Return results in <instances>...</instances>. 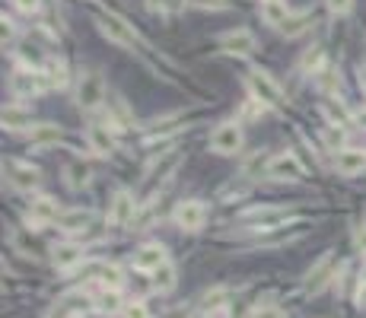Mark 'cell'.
Here are the masks:
<instances>
[{
    "label": "cell",
    "mask_w": 366,
    "mask_h": 318,
    "mask_svg": "<svg viewBox=\"0 0 366 318\" xmlns=\"http://www.w3.org/2000/svg\"><path fill=\"white\" fill-rule=\"evenodd\" d=\"M245 83H249V92H252V99H255L258 105H271V109H280V105H283V90H280V83H277L268 70L255 67Z\"/></svg>",
    "instance_id": "cell-1"
},
{
    "label": "cell",
    "mask_w": 366,
    "mask_h": 318,
    "mask_svg": "<svg viewBox=\"0 0 366 318\" xmlns=\"http://www.w3.org/2000/svg\"><path fill=\"white\" fill-rule=\"evenodd\" d=\"M105 102V83L99 74H80V83H76V105L83 111H96Z\"/></svg>",
    "instance_id": "cell-2"
},
{
    "label": "cell",
    "mask_w": 366,
    "mask_h": 318,
    "mask_svg": "<svg viewBox=\"0 0 366 318\" xmlns=\"http://www.w3.org/2000/svg\"><path fill=\"white\" fill-rule=\"evenodd\" d=\"M210 150L220 153V156H233V153H239L242 150L239 121H223V125H217L214 134H210Z\"/></svg>",
    "instance_id": "cell-3"
},
{
    "label": "cell",
    "mask_w": 366,
    "mask_h": 318,
    "mask_svg": "<svg viewBox=\"0 0 366 318\" xmlns=\"http://www.w3.org/2000/svg\"><path fill=\"white\" fill-rule=\"evenodd\" d=\"M264 175L274 181H299L303 179V163L293 153H277V156H271L268 166H264Z\"/></svg>",
    "instance_id": "cell-4"
},
{
    "label": "cell",
    "mask_w": 366,
    "mask_h": 318,
    "mask_svg": "<svg viewBox=\"0 0 366 318\" xmlns=\"http://www.w3.org/2000/svg\"><path fill=\"white\" fill-rule=\"evenodd\" d=\"M172 220H175V226L185 229V233H198V229L204 226V220H208V207H204V201H182L179 207H175Z\"/></svg>",
    "instance_id": "cell-5"
},
{
    "label": "cell",
    "mask_w": 366,
    "mask_h": 318,
    "mask_svg": "<svg viewBox=\"0 0 366 318\" xmlns=\"http://www.w3.org/2000/svg\"><path fill=\"white\" fill-rule=\"evenodd\" d=\"M96 26H99V32H102L109 42L121 45V48H134V29L125 26L118 16H99Z\"/></svg>",
    "instance_id": "cell-6"
},
{
    "label": "cell",
    "mask_w": 366,
    "mask_h": 318,
    "mask_svg": "<svg viewBox=\"0 0 366 318\" xmlns=\"http://www.w3.org/2000/svg\"><path fill=\"white\" fill-rule=\"evenodd\" d=\"M134 214H137V204H134V194L131 191H115V198H111L109 204V223L111 226H128V223L134 220Z\"/></svg>",
    "instance_id": "cell-7"
},
{
    "label": "cell",
    "mask_w": 366,
    "mask_h": 318,
    "mask_svg": "<svg viewBox=\"0 0 366 318\" xmlns=\"http://www.w3.org/2000/svg\"><path fill=\"white\" fill-rule=\"evenodd\" d=\"M13 96L16 99H32L35 92H42L45 86H48V80H45L42 70H20V74L13 76Z\"/></svg>",
    "instance_id": "cell-8"
},
{
    "label": "cell",
    "mask_w": 366,
    "mask_h": 318,
    "mask_svg": "<svg viewBox=\"0 0 366 318\" xmlns=\"http://www.w3.org/2000/svg\"><path fill=\"white\" fill-rule=\"evenodd\" d=\"M57 201L55 198H35L32 204H29V210H26V220H29V226H48V223H57Z\"/></svg>",
    "instance_id": "cell-9"
},
{
    "label": "cell",
    "mask_w": 366,
    "mask_h": 318,
    "mask_svg": "<svg viewBox=\"0 0 366 318\" xmlns=\"http://www.w3.org/2000/svg\"><path fill=\"white\" fill-rule=\"evenodd\" d=\"M7 175H10V185H13L16 191H35L39 181H42L39 169L29 166V163H7Z\"/></svg>",
    "instance_id": "cell-10"
},
{
    "label": "cell",
    "mask_w": 366,
    "mask_h": 318,
    "mask_svg": "<svg viewBox=\"0 0 366 318\" xmlns=\"http://www.w3.org/2000/svg\"><path fill=\"white\" fill-rule=\"evenodd\" d=\"M169 258H166V249L159 242H147V245H140L137 249V255H134V268L137 270H147V274H156L163 264H166Z\"/></svg>",
    "instance_id": "cell-11"
},
{
    "label": "cell",
    "mask_w": 366,
    "mask_h": 318,
    "mask_svg": "<svg viewBox=\"0 0 366 318\" xmlns=\"http://www.w3.org/2000/svg\"><path fill=\"white\" fill-rule=\"evenodd\" d=\"M220 48L226 55H252L255 51V35L249 29H229L226 35H220Z\"/></svg>",
    "instance_id": "cell-12"
},
{
    "label": "cell",
    "mask_w": 366,
    "mask_h": 318,
    "mask_svg": "<svg viewBox=\"0 0 366 318\" xmlns=\"http://www.w3.org/2000/svg\"><path fill=\"white\" fill-rule=\"evenodd\" d=\"M179 163H182V150L159 153V159H153L150 169H147V181H166L169 175L179 169Z\"/></svg>",
    "instance_id": "cell-13"
},
{
    "label": "cell",
    "mask_w": 366,
    "mask_h": 318,
    "mask_svg": "<svg viewBox=\"0 0 366 318\" xmlns=\"http://www.w3.org/2000/svg\"><path fill=\"white\" fill-rule=\"evenodd\" d=\"M86 144H90V150L96 153V156H111V153H115V127L93 125L90 131H86Z\"/></svg>",
    "instance_id": "cell-14"
},
{
    "label": "cell",
    "mask_w": 366,
    "mask_h": 318,
    "mask_svg": "<svg viewBox=\"0 0 366 318\" xmlns=\"http://www.w3.org/2000/svg\"><path fill=\"white\" fill-rule=\"evenodd\" d=\"M80 261H83V249L76 242H61L51 249V264H55L57 270H74Z\"/></svg>",
    "instance_id": "cell-15"
},
{
    "label": "cell",
    "mask_w": 366,
    "mask_h": 318,
    "mask_svg": "<svg viewBox=\"0 0 366 318\" xmlns=\"http://www.w3.org/2000/svg\"><path fill=\"white\" fill-rule=\"evenodd\" d=\"M245 226H255V229H277L280 223H287V214L277 207H262V210H252V214L242 216Z\"/></svg>",
    "instance_id": "cell-16"
},
{
    "label": "cell",
    "mask_w": 366,
    "mask_h": 318,
    "mask_svg": "<svg viewBox=\"0 0 366 318\" xmlns=\"http://www.w3.org/2000/svg\"><path fill=\"white\" fill-rule=\"evenodd\" d=\"M334 169L341 175H360L366 169V153L360 150H338L334 153Z\"/></svg>",
    "instance_id": "cell-17"
},
{
    "label": "cell",
    "mask_w": 366,
    "mask_h": 318,
    "mask_svg": "<svg viewBox=\"0 0 366 318\" xmlns=\"http://www.w3.org/2000/svg\"><path fill=\"white\" fill-rule=\"evenodd\" d=\"M90 179H93L90 163H83V159H70L67 169H64V181H67V188L80 191V188L90 185Z\"/></svg>",
    "instance_id": "cell-18"
},
{
    "label": "cell",
    "mask_w": 366,
    "mask_h": 318,
    "mask_svg": "<svg viewBox=\"0 0 366 318\" xmlns=\"http://www.w3.org/2000/svg\"><path fill=\"white\" fill-rule=\"evenodd\" d=\"M29 125H32V111H29L22 102H10L7 109H4V127L22 131V127H29Z\"/></svg>",
    "instance_id": "cell-19"
},
{
    "label": "cell",
    "mask_w": 366,
    "mask_h": 318,
    "mask_svg": "<svg viewBox=\"0 0 366 318\" xmlns=\"http://www.w3.org/2000/svg\"><path fill=\"white\" fill-rule=\"evenodd\" d=\"M312 20H316V16H312L309 10H303V13H290L287 16V22L280 26V35H287V39H299L303 32H309Z\"/></svg>",
    "instance_id": "cell-20"
},
{
    "label": "cell",
    "mask_w": 366,
    "mask_h": 318,
    "mask_svg": "<svg viewBox=\"0 0 366 318\" xmlns=\"http://www.w3.org/2000/svg\"><path fill=\"white\" fill-rule=\"evenodd\" d=\"M328 280H334V277H332V255H325L322 261L309 270V284H306V286H309L312 293H318L325 284H328Z\"/></svg>",
    "instance_id": "cell-21"
},
{
    "label": "cell",
    "mask_w": 366,
    "mask_h": 318,
    "mask_svg": "<svg viewBox=\"0 0 366 318\" xmlns=\"http://www.w3.org/2000/svg\"><path fill=\"white\" fill-rule=\"evenodd\" d=\"M61 140V127L57 125H39L29 131V144L32 146H55Z\"/></svg>",
    "instance_id": "cell-22"
},
{
    "label": "cell",
    "mask_w": 366,
    "mask_h": 318,
    "mask_svg": "<svg viewBox=\"0 0 366 318\" xmlns=\"http://www.w3.org/2000/svg\"><path fill=\"white\" fill-rule=\"evenodd\" d=\"M86 223H90V210H67V214L57 216V226L64 233H83Z\"/></svg>",
    "instance_id": "cell-23"
},
{
    "label": "cell",
    "mask_w": 366,
    "mask_h": 318,
    "mask_svg": "<svg viewBox=\"0 0 366 318\" xmlns=\"http://www.w3.org/2000/svg\"><path fill=\"white\" fill-rule=\"evenodd\" d=\"M262 16H264V22L268 26H274V29H280L283 22H287V16H290V10H287V4H262Z\"/></svg>",
    "instance_id": "cell-24"
},
{
    "label": "cell",
    "mask_w": 366,
    "mask_h": 318,
    "mask_svg": "<svg viewBox=\"0 0 366 318\" xmlns=\"http://www.w3.org/2000/svg\"><path fill=\"white\" fill-rule=\"evenodd\" d=\"M42 74H45V80H48V86H64V83H67V67H64V61L48 57Z\"/></svg>",
    "instance_id": "cell-25"
},
{
    "label": "cell",
    "mask_w": 366,
    "mask_h": 318,
    "mask_svg": "<svg viewBox=\"0 0 366 318\" xmlns=\"http://www.w3.org/2000/svg\"><path fill=\"white\" fill-rule=\"evenodd\" d=\"M153 286H156L159 293H169V290L175 286V268H172L169 261L163 264V268H159L156 274H153Z\"/></svg>",
    "instance_id": "cell-26"
},
{
    "label": "cell",
    "mask_w": 366,
    "mask_h": 318,
    "mask_svg": "<svg viewBox=\"0 0 366 318\" xmlns=\"http://www.w3.org/2000/svg\"><path fill=\"white\" fill-rule=\"evenodd\" d=\"M96 305H99L102 315H115V312L121 309V293H118V290H105L102 296L96 299Z\"/></svg>",
    "instance_id": "cell-27"
},
{
    "label": "cell",
    "mask_w": 366,
    "mask_h": 318,
    "mask_svg": "<svg viewBox=\"0 0 366 318\" xmlns=\"http://www.w3.org/2000/svg\"><path fill=\"white\" fill-rule=\"evenodd\" d=\"M322 64H325V51L322 48H309L303 55V70H306V74L316 76L318 70H322Z\"/></svg>",
    "instance_id": "cell-28"
},
{
    "label": "cell",
    "mask_w": 366,
    "mask_h": 318,
    "mask_svg": "<svg viewBox=\"0 0 366 318\" xmlns=\"http://www.w3.org/2000/svg\"><path fill=\"white\" fill-rule=\"evenodd\" d=\"M99 280H102L105 290H118V284H121V270H118L115 264H105V268L99 270Z\"/></svg>",
    "instance_id": "cell-29"
},
{
    "label": "cell",
    "mask_w": 366,
    "mask_h": 318,
    "mask_svg": "<svg viewBox=\"0 0 366 318\" xmlns=\"http://www.w3.org/2000/svg\"><path fill=\"white\" fill-rule=\"evenodd\" d=\"M147 7H150L153 13H175V10L182 7V0H147Z\"/></svg>",
    "instance_id": "cell-30"
},
{
    "label": "cell",
    "mask_w": 366,
    "mask_h": 318,
    "mask_svg": "<svg viewBox=\"0 0 366 318\" xmlns=\"http://www.w3.org/2000/svg\"><path fill=\"white\" fill-rule=\"evenodd\" d=\"M125 318H150V312H147L144 303H128L125 305Z\"/></svg>",
    "instance_id": "cell-31"
},
{
    "label": "cell",
    "mask_w": 366,
    "mask_h": 318,
    "mask_svg": "<svg viewBox=\"0 0 366 318\" xmlns=\"http://www.w3.org/2000/svg\"><path fill=\"white\" fill-rule=\"evenodd\" d=\"M194 7H204V10H223L229 7V0H191Z\"/></svg>",
    "instance_id": "cell-32"
},
{
    "label": "cell",
    "mask_w": 366,
    "mask_h": 318,
    "mask_svg": "<svg viewBox=\"0 0 366 318\" xmlns=\"http://www.w3.org/2000/svg\"><path fill=\"white\" fill-rule=\"evenodd\" d=\"M13 7L22 10V13H35V10L42 7V0H13Z\"/></svg>",
    "instance_id": "cell-33"
},
{
    "label": "cell",
    "mask_w": 366,
    "mask_h": 318,
    "mask_svg": "<svg viewBox=\"0 0 366 318\" xmlns=\"http://www.w3.org/2000/svg\"><path fill=\"white\" fill-rule=\"evenodd\" d=\"M252 318H283V315H280V309H277V305H262V309H258Z\"/></svg>",
    "instance_id": "cell-34"
},
{
    "label": "cell",
    "mask_w": 366,
    "mask_h": 318,
    "mask_svg": "<svg viewBox=\"0 0 366 318\" xmlns=\"http://www.w3.org/2000/svg\"><path fill=\"white\" fill-rule=\"evenodd\" d=\"M351 4H353V0H328V10H332V13H347Z\"/></svg>",
    "instance_id": "cell-35"
},
{
    "label": "cell",
    "mask_w": 366,
    "mask_h": 318,
    "mask_svg": "<svg viewBox=\"0 0 366 318\" xmlns=\"http://www.w3.org/2000/svg\"><path fill=\"white\" fill-rule=\"evenodd\" d=\"M325 140H328V146H334V153H338V146H341V131H338V127H328V131H325Z\"/></svg>",
    "instance_id": "cell-36"
},
{
    "label": "cell",
    "mask_w": 366,
    "mask_h": 318,
    "mask_svg": "<svg viewBox=\"0 0 366 318\" xmlns=\"http://www.w3.org/2000/svg\"><path fill=\"white\" fill-rule=\"evenodd\" d=\"M353 239H357V249L363 251V255H366V226H360V229H357V235H353Z\"/></svg>",
    "instance_id": "cell-37"
},
{
    "label": "cell",
    "mask_w": 366,
    "mask_h": 318,
    "mask_svg": "<svg viewBox=\"0 0 366 318\" xmlns=\"http://www.w3.org/2000/svg\"><path fill=\"white\" fill-rule=\"evenodd\" d=\"M360 83H363V90H366V64L360 67Z\"/></svg>",
    "instance_id": "cell-38"
},
{
    "label": "cell",
    "mask_w": 366,
    "mask_h": 318,
    "mask_svg": "<svg viewBox=\"0 0 366 318\" xmlns=\"http://www.w3.org/2000/svg\"><path fill=\"white\" fill-rule=\"evenodd\" d=\"M357 121H360V125H366V111H360V115H357Z\"/></svg>",
    "instance_id": "cell-39"
},
{
    "label": "cell",
    "mask_w": 366,
    "mask_h": 318,
    "mask_svg": "<svg viewBox=\"0 0 366 318\" xmlns=\"http://www.w3.org/2000/svg\"><path fill=\"white\" fill-rule=\"evenodd\" d=\"M262 4H280V0H262Z\"/></svg>",
    "instance_id": "cell-40"
},
{
    "label": "cell",
    "mask_w": 366,
    "mask_h": 318,
    "mask_svg": "<svg viewBox=\"0 0 366 318\" xmlns=\"http://www.w3.org/2000/svg\"><path fill=\"white\" fill-rule=\"evenodd\" d=\"M363 286H366V264H363Z\"/></svg>",
    "instance_id": "cell-41"
}]
</instances>
